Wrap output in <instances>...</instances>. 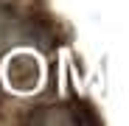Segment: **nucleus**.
<instances>
[{"instance_id":"f03ea898","label":"nucleus","mask_w":129,"mask_h":126,"mask_svg":"<svg viewBox=\"0 0 129 126\" xmlns=\"http://www.w3.org/2000/svg\"><path fill=\"white\" fill-rule=\"evenodd\" d=\"M28 120H31V123H81V118H79V115H73V112L59 115V112H53V107H45V109L34 112Z\"/></svg>"},{"instance_id":"f257e3e1","label":"nucleus","mask_w":129,"mask_h":126,"mask_svg":"<svg viewBox=\"0 0 129 126\" xmlns=\"http://www.w3.org/2000/svg\"><path fill=\"white\" fill-rule=\"evenodd\" d=\"M25 36H28V25L23 20L0 11V51H9L11 45H20Z\"/></svg>"}]
</instances>
